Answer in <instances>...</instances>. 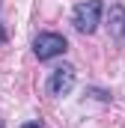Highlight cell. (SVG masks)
Instances as JSON below:
<instances>
[{
    "mask_svg": "<svg viewBox=\"0 0 125 128\" xmlns=\"http://www.w3.org/2000/svg\"><path fill=\"white\" fill-rule=\"evenodd\" d=\"M0 128H3V122H0Z\"/></svg>",
    "mask_w": 125,
    "mask_h": 128,
    "instance_id": "8",
    "label": "cell"
},
{
    "mask_svg": "<svg viewBox=\"0 0 125 128\" xmlns=\"http://www.w3.org/2000/svg\"><path fill=\"white\" fill-rule=\"evenodd\" d=\"M21 128H42V122H39V119H30V122H24Z\"/></svg>",
    "mask_w": 125,
    "mask_h": 128,
    "instance_id": "6",
    "label": "cell"
},
{
    "mask_svg": "<svg viewBox=\"0 0 125 128\" xmlns=\"http://www.w3.org/2000/svg\"><path fill=\"white\" fill-rule=\"evenodd\" d=\"M68 51V39L62 33H54V30H45L33 39V54L39 57V63H48V60H57Z\"/></svg>",
    "mask_w": 125,
    "mask_h": 128,
    "instance_id": "2",
    "label": "cell"
},
{
    "mask_svg": "<svg viewBox=\"0 0 125 128\" xmlns=\"http://www.w3.org/2000/svg\"><path fill=\"white\" fill-rule=\"evenodd\" d=\"M0 42H9V36H6V30H3V24H0Z\"/></svg>",
    "mask_w": 125,
    "mask_h": 128,
    "instance_id": "7",
    "label": "cell"
},
{
    "mask_svg": "<svg viewBox=\"0 0 125 128\" xmlns=\"http://www.w3.org/2000/svg\"><path fill=\"white\" fill-rule=\"evenodd\" d=\"M95 98H101V101H110V92H101V90H90Z\"/></svg>",
    "mask_w": 125,
    "mask_h": 128,
    "instance_id": "5",
    "label": "cell"
},
{
    "mask_svg": "<svg viewBox=\"0 0 125 128\" xmlns=\"http://www.w3.org/2000/svg\"><path fill=\"white\" fill-rule=\"evenodd\" d=\"M74 80H78L74 66L62 63V66H57V68H51V74H48V80H45V92L51 98H66L74 90Z\"/></svg>",
    "mask_w": 125,
    "mask_h": 128,
    "instance_id": "3",
    "label": "cell"
},
{
    "mask_svg": "<svg viewBox=\"0 0 125 128\" xmlns=\"http://www.w3.org/2000/svg\"><path fill=\"white\" fill-rule=\"evenodd\" d=\"M101 15H104V3L101 0H80L72 12V24L74 30L84 33V36H92L101 24Z\"/></svg>",
    "mask_w": 125,
    "mask_h": 128,
    "instance_id": "1",
    "label": "cell"
},
{
    "mask_svg": "<svg viewBox=\"0 0 125 128\" xmlns=\"http://www.w3.org/2000/svg\"><path fill=\"white\" fill-rule=\"evenodd\" d=\"M107 30H110V39L125 48V6L122 3H113L107 9Z\"/></svg>",
    "mask_w": 125,
    "mask_h": 128,
    "instance_id": "4",
    "label": "cell"
}]
</instances>
